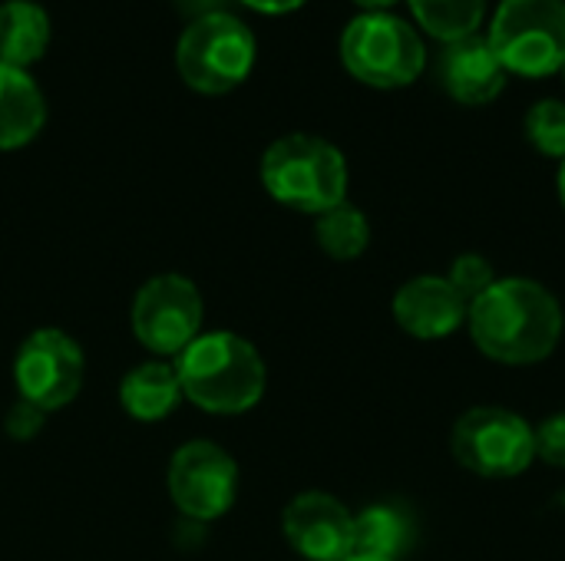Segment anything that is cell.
I'll return each instance as SVG.
<instances>
[{
  "mask_svg": "<svg viewBox=\"0 0 565 561\" xmlns=\"http://www.w3.org/2000/svg\"><path fill=\"white\" fill-rule=\"evenodd\" d=\"M473 347L503 367H536L556 354L565 334L559 298L536 278H497L467 311Z\"/></svg>",
  "mask_w": 565,
  "mask_h": 561,
  "instance_id": "obj_1",
  "label": "cell"
},
{
  "mask_svg": "<svg viewBox=\"0 0 565 561\" xmlns=\"http://www.w3.org/2000/svg\"><path fill=\"white\" fill-rule=\"evenodd\" d=\"M182 400L215 417L255 410L268 390V364L258 347L235 331H202L175 360Z\"/></svg>",
  "mask_w": 565,
  "mask_h": 561,
  "instance_id": "obj_2",
  "label": "cell"
},
{
  "mask_svg": "<svg viewBox=\"0 0 565 561\" xmlns=\"http://www.w3.org/2000/svg\"><path fill=\"white\" fill-rule=\"evenodd\" d=\"M265 192L301 215H321L348 202V159L344 152L311 132H291L275 139L262 155Z\"/></svg>",
  "mask_w": 565,
  "mask_h": 561,
  "instance_id": "obj_3",
  "label": "cell"
},
{
  "mask_svg": "<svg viewBox=\"0 0 565 561\" xmlns=\"http://www.w3.org/2000/svg\"><path fill=\"white\" fill-rule=\"evenodd\" d=\"M344 69L374 89H401L427 69L420 33L394 13H361L341 33Z\"/></svg>",
  "mask_w": 565,
  "mask_h": 561,
  "instance_id": "obj_4",
  "label": "cell"
},
{
  "mask_svg": "<svg viewBox=\"0 0 565 561\" xmlns=\"http://www.w3.org/2000/svg\"><path fill=\"white\" fill-rule=\"evenodd\" d=\"M450 456L477 479H516L536 463V433L516 410L470 407L450 430Z\"/></svg>",
  "mask_w": 565,
  "mask_h": 561,
  "instance_id": "obj_5",
  "label": "cell"
},
{
  "mask_svg": "<svg viewBox=\"0 0 565 561\" xmlns=\"http://www.w3.org/2000/svg\"><path fill=\"white\" fill-rule=\"evenodd\" d=\"M255 66V36L232 13L195 17L175 46V69L202 96H225L248 79Z\"/></svg>",
  "mask_w": 565,
  "mask_h": 561,
  "instance_id": "obj_6",
  "label": "cell"
},
{
  "mask_svg": "<svg viewBox=\"0 0 565 561\" xmlns=\"http://www.w3.org/2000/svg\"><path fill=\"white\" fill-rule=\"evenodd\" d=\"M487 36L507 73L553 76L565 66V0H500Z\"/></svg>",
  "mask_w": 565,
  "mask_h": 561,
  "instance_id": "obj_7",
  "label": "cell"
},
{
  "mask_svg": "<svg viewBox=\"0 0 565 561\" xmlns=\"http://www.w3.org/2000/svg\"><path fill=\"white\" fill-rule=\"evenodd\" d=\"M205 321V301L195 281L185 274H156L149 278L129 308L132 337L156 357L175 360L199 334Z\"/></svg>",
  "mask_w": 565,
  "mask_h": 561,
  "instance_id": "obj_8",
  "label": "cell"
},
{
  "mask_svg": "<svg viewBox=\"0 0 565 561\" xmlns=\"http://www.w3.org/2000/svg\"><path fill=\"white\" fill-rule=\"evenodd\" d=\"M86 377L83 347L60 327H40L23 337L13 357V387L17 397L40 407L43 413H56L70 407Z\"/></svg>",
  "mask_w": 565,
  "mask_h": 561,
  "instance_id": "obj_9",
  "label": "cell"
},
{
  "mask_svg": "<svg viewBox=\"0 0 565 561\" xmlns=\"http://www.w3.org/2000/svg\"><path fill=\"white\" fill-rule=\"evenodd\" d=\"M238 463L212 440H189L169 460V499L192 522L222 519L238 499Z\"/></svg>",
  "mask_w": 565,
  "mask_h": 561,
  "instance_id": "obj_10",
  "label": "cell"
},
{
  "mask_svg": "<svg viewBox=\"0 0 565 561\" xmlns=\"http://www.w3.org/2000/svg\"><path fill=\"white\" fill-rule=\"evenodd\" d=\"M281 532L305 561H344L354 555V513L331 493H298L281 513Z\"/></svg>",
  "mask_w": 565,
  "mask_h": 561,
  "instance_id": "obj_11",
  "label": "cell"
},
{
  "mask_svg": "<svg viewBox=\"0 0 565 561\" xmlns=\"http://www.w3.org/2000/svg\"><path fill=\"white\" fill-rule=\"evenodd\" d=\"M470 304L454 291L444 274H414L394 291L391 314L414 341H447L467 327Z\"/></svg>",
  "mask_w": 565,
  "mask_h": 561,
  "instance_id": "obj_12",
  "label": "cell"
},
{
  "mask_svg": "<svg viewBox=\"0 0 565 561\" xmlns=\"http://www.w3.org/2000/svg\"><path fill=\"white\" fill-rule=\"evenodd\" d=\"M437 79L444 93L460 106H490L503 89L510 73L503 69L490 36L470 33L444 43L437 60Z\"/></svg>",
  "mask_w": 565,
  "mask_h": 561,
  "instance_id": "obj_13",
  "label": "cell"
},
{
  "mask_svg": "<svg viewBox=\"0 0 565 561\" xmlns=\"http://www.w3.org/2000/svg\"><path fill=\"white\" fill-rule=\"evenodd\" d=\"M182 403L172 360H146L119 380V407L139 423H159Z\"/></svg>",
  "mask_w": 565,
  "mask_h": 561,
  "instance_id": "obj_14",
  "label": "cell"
},
{
  "mask_svg": "<svg viewBox=\"0 0 565 561\" xmlns=\"http://www.w3.org/2000/svg\"><path fill=\"white\" fill-rule=\"evenodd\" d=\"M46 103L26 69L0 63V152L23 149L40 136Z\"/></svg>",
  "mask_w": 565,
  "mask_h": 561,
  "instance_id": "obj_15",
  "label": "cell"
},
{
  "mask_svg": "<svg viewBox=\"0 0 565 561\" xmlns=\"http://www.w3.org/2000/svg\"><path fill=\"white\" fill-rule=\"evenodd\" d=\"M414 549V519L394 503H371L354 513V555L401 561Z\"/></svg>",
  "mask_w": 565,
  "mask_h": 561,
  "instance_id": "obj_16",
  "label": "cell"
},
{
  "mask_svg": "<svg viewBox=\"0 0 565 561\" xmlns=\"http://www.w3.org/2000/svg\"><path fill=\"white\" fill-rule=\"evenodd\" d=\"M50 43V17L33 0H7L0 3V63L26 69L46 53Z\"/></svg>",
  "mask_w": 565,
  "mask_h": 561,
  "instance_id": "obj_17",
  "label": "cell"
},
{
  "mask_svg": "<svg viewBox=\"0 0 565 561\" xmlns=\"http://www.w3.org/2000/svg\"><path fill=\"white\" fill-rule=\"evenodd\" d=\"M315 241L331 261H358L371 248V222L358 205L341 202L315 218Z\"/></svg>",
  "mask_w": 565,
  "mask_h": 561,
  "instance_id": "obj_18",
  "label": "cell"
},
{
  "mask_svg": "<svg viewBox=\"0 0 565 561\" xmlns=\"http://www.w3.org/2000/svg\"><path fill=\"white\" fill-rule=\"evenodd\" d=\"M417 23L440 43L480 33L487 17V0H407Z\"/></svg>",
  "mask_w": 565,
  "mask_h": 561,
  "instance_id": "obj_19",
  "label": "cell"
},
{
  "mask_svg": "<svg viewBox=\"0 0 565 561\" xmlns=\"http://www.w3.org/2000/svg\"><path fill=\"white\" fill-rule=\"evenodd\" d=\"M523 132L526 142L546 155V159H565V103L563 99H540L530 106L526 119H523Z\"/></svg>",
  "mask_w": 565,
  "mask_h": 561,
  "instance_id": "obj_20",
  "label": "cell"
},
{
  "mask_svg": "<svg viewBox=\"0 0 565 561\" xmlns=\"http://www.w3.org/2000/svg\"><path fill=\"white\" fill-rule=\"evenodd\" d=\"M444 278L454 284V291H457L467 304H473L500 274H497V268H493V261H490L487 255L463 251V255H457V258L450 261V268H447Z\"/></svg>",
  "mask_w": 565,
  "mask_h": 561,
  "instance_id": "obj_21",
  "label": "cell"
},
{
  "mask_svg": "<svg viewBox=\"0 0 565 561\" xmlns=\"http://www.w3.org/2000/svg\"><path fill=\"white\" fill-rule=\"evenodd\" d=\"M533 433H536V463L565 470V410L546 417L543 423H533Z\"/></svg>",
  "mask_w": 565,
  "mask_h": 561,
  "instance_id": "obj_22",
  "label": "cell"
},
{
  "mask_svg": "<svg viewBox=\"0 0 565 561\" xmlns=\"http://www.w3.org/2000/svg\"><path fill=\"white\" fill-rule=\"evenodd\" d=\"M50 413H43L40 407H33V403H26V400H20L17 397V403L7 410V417H3V430H7V436L10 440H33L40 430H43V420H46Z\"/></svg>",
  "mask_w": 565,
  "mask_h": 561,
  "instance_id": "obj_23",
  "label": "cell"
},
{
  "mask_svg": "<svg viewBox=\"0 0 565 561\" xmlns=\"http://www.w3.org/2000/svg\"><path fill=\"white\" fill-rule=\"evenodd\" d=\"M242 3L252 7V10H258V13H291L301 3H308V0H242Z\"/></svg>",
  "mask_w": 565,
  "mask_h": 561,
  "instance_id": "obj_24",
  "label": "cell"
},
{
  "mask_svg": "<svg viewBox=\"0 0 565 561\" xmlns=\"http://www.w3.org/2000/svg\"><path fill=\"white\" fill-rule=\"evenodd\" d=\"M222 3H225V0H179V7L192 13V20H195V17H209V13H225Z\"/></svg>",
  "mask_w": 565,
  "mask_h": 561,
  "instance_id": "obj_25",
  "label": "cell"
},
{
  "mask_svg": "<svg viewBox=\"0 0 565 561\" xmlns=\"http://www.w3.org/2000/svg\"><path fill=\"white\" fill-rule=\"evenodd\" d=\"M351 3H358L364 13H387L397 0H351Z\"/></svg>",
  "mask_w": 565,
  "mask_h": 561,
  "instance_id": "obj_26",
  "label": "cell"
},
{
  "mask_svg": "<svg viewBox=\"0 0 565 561\" xmlns=\"http://www.w3.org/2000/svg\"><path fill=\"white\" fill-rule=\"evenodd\" d=\"M556 192H559V202H563V208H565V159L559 162V175H556Z\"/></svg>",
  "mask_w": 565,
  "mask_h": 561,
  "instance_id": "obj_27",
  "label": "cell"
},
{
  "mask_svg": "<svg viewBox=\"0 0 565 561\" xmlns=\"http://www.w3.org/2000/svg\"><path fill=\"white\" fill-rule=\"evenodd\" d=\"M344 561H387V559H371V555H351V559Z\"/></svg>",
  "mask_w": 565,
  "mask_h": 561,
  "instance_id": "obj_28",
  "label": "cell"
},
{
  "mask_svg": "<svg viewBox=\"0 0 565 561\" xmlns=\"http://www.w3.org/2000/svg\"><path fill=\"white\" fill-rule=\"evenodd\" d=\"M563 76H565V66H563Z\"/></svg>",
  "mask_w": 565,
  "mask_h": 561,
  "instance_id": "obj_29",
  "label": "cell"
}]
</instances>
